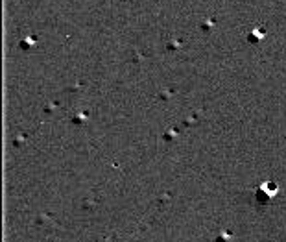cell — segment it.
<instances>
[{"label": "cell", "instance_id": "obj_1", "mask_svg": "<svg viewBox=\"0 0 286 242\" xmlns=\"http://www.w3.org/2000/svg\"><path fill=\"white\" fill-rule=\"evenodd\" d=\"M277 191H279V187H277L275 183H270V181H266V183H262L260 187H258L257 200L260 202V204H266V202H270V200L275 196Z\"/></svg>", "mask_w": 286, "mask_h": 242}]
</instances>
